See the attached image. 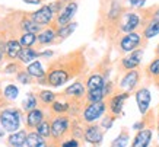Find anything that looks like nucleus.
Instances as JSON below:
<instances>
[{"mask_svg":"<svg viewBox=\"0 0 159 147\" xmlns=\"http://www.w3.org/2000/svg\"><path fill=\"white\" fill-rule=\"evenodd\" d=\"M83 50L85 47L50 61L47 67V86L57 89L70 82L73 77L83 74L86 70V58Z\"/></svg>","mask_w":159,"mask_h":147,"instance_id":"obj_1","label":"nucleus"},{"mask_svg":"<svg viewBox=\"0 0 159 147\" xmlns=\"http://www.w3.org/2000/svg\"><path fill=\"white\" fill-rule=\"evenodd\" d=\"M140 31L142 32V13L140 9H130L127 7L125 12L123 13V16L118 20L117 25V33H118V38L124 33H130Z\"/></svg>","mask_w":159,"mask_h":147,"instance_id":"obj_2","label":"nucleus"},{"mask_svg":"<svg viewBox=\"0 0 159 147\" xmlns=\"http://www.w3.org/2000/svg\"><path fill=\"white\" fill-rule=\"evenodd\" d=\"M148 39L143 38V35L140 31H136V32H130V33H124L121 35L120 38L117 39V50L121 54H129V52L134 51L137 48H145Z\"/></svg>","mask_w":159,"mask_h":147,"instance_id":"obj_3","label":"nucleus"},{"mask_svg":"<svg viewBox=\"0 0 159 147\" xmlns=\"http://www.w3.org/2000/svg\"><path fill=\"white\" fill-rule=\"evenodd\" d=\"M22 124V112L18 108L6 106L0 111V125L6 133H16L19 131Z\"/></svg>","mask_w":159,"mask_h":147,"instance_id":"obj_4","label":"nucleus"},{"mask_svg":"<svg viewBox=\"0 0 159 147\" xmlns=\"http://www.w3.org/2000/svg\"><path fill=\"white\" fill-rule=\"evenodd\" d=\"M72 119L69 115H54L51 118V140L58 143L70 131Z\"/></svg>","mask_w":159,"mask_h":147,"instance_id":"obj_5","label":"nucleus"},{"mask_svg":"<svg viewBox=\"0 0 159 147\" xmlns=\"http://www.w3.org/2000/svg\"><path fill=\"white\" fill-rule=\"evenodd\" d=\"M107 112V102H95V104H85L82 109V121L85 124H95Z\"/></svg>","mask_w":159,"mask_h":147,"instance_id":"obj_6","label":"nucleus"},{"mask_svg":"<svg viewBox=\"0 0 159 147\" xmlns=\"http://www.w3.org/2000/svg\"><path fill=\"white\" fill-rule=\"evenodd\" d=\"M130 96L129 92H123V90L117 89L112 95L108 98V102H107V111L108 114L112 115V117H120L121 112H123V106H124L127 98Z\"/></svg>","mask_w":159,"mask_h":147,"instance_id":"obj_7","label":"nucleus"},{"mask_svg":"<svg viewBox=\"0 0 159 147\" xmlns=\"http://www.w3.org/2000/svg\"><path fill=\"white\" fill-rule=\"evenodd\" d=\"M28 13H29V16H31V19H34L37 24L44 26V28L54 25L56 16H57V15L53 12V9H51L50 5H43L39 9L35 10V12H28Z\"/></svg>","mask_w":159,"mask_h":147,"instance_id":"obj_8","label":"nucleus"},{"mask_svg":"<svg viewBox=\"0 0 159 147\" xmlns=\"http://www.w3.org/2000/svg\"><path fill=\"white\" fill-rule=\"evenodd\" d=\"M143 54H145V50H143V48H137L134 51L125 54L124 57L120 60L118 70L125 73V71H129V70L139 69L140 64H142V60H143Z\"/></svg>","mask_w":159,"mask_h":147,"instance_id":"obj_9","label":"nucleus"},{"mask_svg":"<svg viewBox=\"0 0 159 147\" xmlns=\"http://www.w3.org/2000/svg\"><path fill=\"white\" fill-rule=\"evenodd\" d=\"M140 77H142V73H140L139 69H134V70H129L123 73V77L118 82V89L123 90V92H136L137 90V86L140 83Z\"/></svg>","mask_w":159,"mask_h":147,"instance_id":"obj_10","label":"nucleus"},{"mask_svg":"<svg viewBox=\"0 0 159 147\" xmlns=\"http://www.w3.org/2000/svg\"><path fill=\"white\" fill-rule=\"evenodd\" d=\"M77 9H79L77 2H69V3H66V5L63 6V9L58 12V15L56 16L54 25L58 28V26H63V25H67L70 22H73V18L77 13Z\"/></svg>","mask_w":159,"mask_h":147,"instance_id":"obj_11","label":"nucleus"},{"mask_svg":"<svg viewBox=\"0 0 159 147\" xmlns=\"http://www.w3.org/2000/svg\"><path fill=\"white\" fill-rule=\"evenodd\" d=\"M16 28H18L19 33L29 32V33H37V35H38L44 29V26L38 25L34 19H31V16H29L28 12H26V13H25V12H20V18H19V22H18V26H16Z\"/></svg>","mask_w":159,"mask_h":147,"instance_id":"obj_12","label":"nucleus"},{"mask_svg":"<svg viewBox=\"0 0 159 147\" xmlns=\"http://www.w3.org/2000/svg\"><path fill=\"white\" fill-rule=\"evenodd\" d=\"M53 44H58L57 39V26L51 25L44 28L41 32L37 35V47H47V45H53Z\"/></svg>","mask_w":159,"mask_h":147,"instance_id":"obj_13","label":"nucleus"},{"mask_svg":"<svg viewBox=\"0 0 159 147\" xmlns=\"http://www.w3.org/2000/svg\"><path fill=\"white\" fill-rule=\"evenodd\" d=\"M61 95L66 96V98H70V99H85V96H86V83L82 79H77L63 90Z\"/></svg>","mask_w":159,"mask_h":147,"instance_id":"obj_14","label":"nucleus"},{"mask_svg":"<svg viewBox=\"0 0 159 147\" xmlns=\"http://www.w3.org/2000/svg\"><path fill=\"white\" fill-rule=\"evenodd\" d=\"M83 140L89 144H101L104 140V131H102L101 125L97 124H86V127L83 130Z\"/></svg>","mask_w":159,"mask_h":147,"instance_id":"obj_15","label":"nucleus"},{"mask_svg":"<svg viewBox=\"0 0 159 147\" xmlns=\"http://www.w3.org/2000/svg\"><path fill=\"white\" fill-rule=\"evenodd\" d=\"M25 69H26V71H28L31 76L34 77L37 83L47 86V70L44 69L43 63L39 61V60H35V61L29 63L28 66H25Z\"/></svg>","mask_w":159,"mask_h":147,"instance_id":"obj_16","label":"nucleus"},{"mask_svg":"<svg viewBox=\"0 0 159 147\" xmlns=\"http://www.w3.org/2000/svg\"><path fill=\"white\" fill-rule=\"evenodd\" d=\"M22 45H20L18 37H9L6 39V45H5V58L6 61H15L18 60L20 51H22Z\"/></svg>","mask_w":159,"mask_h":147,"instance_id":"obj_17","label":"nucleus"},{"mask_svg":"<svg viewBox=\"0 0 159 147\" xmlns=\"http://www.w3.org/2000/svg\"><path fill=\"white\" fill-rule=\"evenodd\" d=\"M134 98H136V102H137V106H139L140 114L146 115L149 112L150 99H152L150 90L148 89V87H139V89L134 92Z\"/></svg>","mask_w":159,"mask_h":147,"instance_id":"obj_18","label":"nucleus"},{"mask_svg":"<svg viewBox=\"0 0 159 147\" xmlns=\"http://www.w3.org/2000/svg\"><path fill=\"white\" fill-rule=\"evenodd\" d=\"M45 119V114H44L43 108H35L32 111L26 112V118H25V127L28 131H35L37 127Z\"/></svg>","mask_w":159,"mask_h":147,"instance_id":"obj_19","label":"nucleus"},{"mask_svg":"<svg viewBox=\"0 0 159 147\" xmlns=\"http://www.w3.org/2000/svg\"><path fill=\"white\" fill-rule=\"evenodd\" d=\"M50 112L53 115H67L70 112V99L63 95H58L54 104L50 106Z\"/></svg>","mask_w":159,"mask_h":147,"instance_id":"obj_20","label":"nucleus"},{"mask_svg":"<svg viewBox=\"0 0 159 147\" xmlns=\"http://www.w3.org/2000/svg\"><path fill=\"white\" fill-rule=\"evenodd\" d=\"M152 136H153V130L152 128H143L136 133L133 143L130 147H149L152 141Z\"/></svg>","mask_w":159,"mask_h":147,"instance_id":"obj_21","label":"nucleus"},{"mask_svg":"<svg viewBox=\"0 0 159 147\" xmlns=\"http://www.w3.org/2000/svg\"><path fill=\"white\" fill-rule=\"evenodd\" d=\"M37 96H38V105L43 109L50 108V106L54 104V100L58 98L57 93H56V92H53V90H50V89H41V90H38Z\"/></svg>","mask_w":159,"mask_h":147,"instance_id":"obj_22","label":"nucleus"},{"mask_svg":"<svg viewBox=\"0 0 159 147\" xmlns=\"http://www.w3.org/2000/svg\"><path fill=\"white\" fill-rule=\"evenodd\" d=\"M105 82H107V79H105V74H104V73H101V71H93V73H91V74L86 77V80H85V83H86V90L104 87Z\"/></svg>","mask_w":159,"mask_h":147,"instance_id":"obj_23","label":"nucleus"},{"mask_svg":"<svg viewBox=\"0 0 159 147\" xmlns=\"http://www.w3.org/2000/svg\"><path fill=\"white\" fill-rule=\"evenodd\" d=\"M28 130H19L16 133H10V136L7 137V144L9 147H19V146H25L26 143V137H28Z\"/></svg>","mask_w":159,"mask_h":147,"instance_id":"obj_24","label":"nucleus"},{"mask_svg":"<svg viewBox=\"0 0 159 147\" xmlns=\"http://www.w3.org/2000/svg\"><path fill=\"white\" fill-rule=\"evenodd\" d=\"M39 58V51L37 48H22L19 57H18V61L22 63L24 66H28L29 63L35 61Z\"/></svg>","mask_w":159,"mask_h":147,"instance_id":"obj_25","label":"nucleus"},{"mask_svg":"<svg viewBox=\"0 0 159 147\" xmlns=\"http://www.w3.org/2000/svg\"><path fill=\"white\" fill-rule=\"evenodd\" d=\"M142 35L145 39H152L156 35H159V19H150L142 28Z\"/></svg>","mask_w":159,"mask_h":147,"instance_id":"obj_26","label":"nucleus"},{"mask_svg":"<svg viewBox=\"0 0 159 147\" xmlns=\"http://www.w3.org/2000/svg\"><path fill=\"white\" fill-rule=\"evenodd\" d=\"M77 28V22H70V24L67 25H63V26H58L57 28V39L58 42H61V41H64V39H67L70 35H72L75 31H76Z\"/></svg>","mask_w":159,"mask_h":147,"instance_id":"obj_27","label":"nucleus"},{"mask_svg":"<svg viewBox=\"0 0 159 147\" xmlns=\"http://www.w3.org/2000/svg\"><path fill=\"white\" fill-rule=\"evenodd\" d=\"M26 147H48L47 146V141L45 138L41 137L37 131H29L28 137H26V143H25Z\"/></svg>","mask_w":159,"mask_h":147,"instance_id":"obj_28","label":"nucleus"},{"mask_svg":"<svg viewBox=\"0 0 159 147\" xmlns=\"http://www.w3.org/2000/svg\"><path fill=\"white\" fill-rule=\"evenodd\" d=\"M145 74L150 80H158L159 79V57H155L152 61L145 67Z\"/></svg>","mask_w":159,"mask_h":147,"instance_id":"obj_29","label":"nucleus"},{"mask_svg":"<svg viewBox=\"0 0 159 147\" xmlns=\"http://www.w3.org/2000/svg\"><path fill=\"white\" fill-rule=\"evenodd\" d=\"M85 100H86V104H95V102H102V100H105L104 87L86 90V96H85Z\"/></svg>","mask_w":159,"mask_h":147,"instance_id":"obj_30","label":"nucleus"},{"mask_svg":"<svg viewBox=\"0 0 159 147\" xmlns=\"http://www.w3.org/2000/svg\"><path fill=\"white\" fill-rule=\"evenodd\" d=\"M18 39L24 48H34L37 45V33L22 32L18 35Z\"/></svg>","mask_w":159,"mask_h":147,"instance_id":"obj_31","label":"nucleus"},{"mask_svg":"<svg viewBox=\"0 0 159 147\" xmlns=\"http://www.w3.org/2000/svg\"><path fill=\"white\" fill-rule=\"evenodd\" d=\"M35 108H38V96L34 92H29L26 93V98L22 100V109L25 112H29Z\"/></svg>","mask_w":159,"mask_h":147,"instance_id":"obj_32","label":"nucleus"},{"mask_svg":"<svg viewBox=\"0 0 159 147\" xmlns=\"http://www.w3.org/2000/svg\"><path fill=\"white\" fill-rule=\"evenodd\" d=\"M2 95H3V98L10 104V102H13V100L19 96V87L16 85H13V83H9V85H6L5 87H3Z\"/></svg>","mask_w":159,"mask_h":147,"instance_id":"obj_33","label":"nucleus"},{"mask_svg":"<svg viewBox=\"0 0 159 147\" xmlns=\"http://www.w3.org/2000/svg\"><path fill=\"white\" fill-rule=\"evenodd\" d=\"M35 131H37L41 137L45 138V140H47V138H51V121H48V119H44L43 122L37 127V130H35Z\"/></svg>","mask_w":159,"mask_h":147,"instance_id":"obj_34","label":"nucleus"},{"mask_svg":"<svg viewBox=\"0 0 159 147\" xmlns=\"http://www.w3.org/2000/svg\"><path fill=\"white\" fill-rule=\"evenodd\" d=\"M25 69V66L22 64V63H19V61H7V64L5 66V69H3V71H5V74H18L20 70H24Z\"/></svg>","mask_w":159,"mask_h":147,"instance_id":"obj_35","label":"nucleus"},{"mask_svg":"<svg viewBox=\"0 0 159 147\" xmlns=\"http://www.w3.org/2000/svg\"><path fill=\"white\" fill-rule=\"evenodd\" d=\"M15 77H16V80L19 82L20 85H26V86H28V85H32V83L35 82V79L31 76V74H29L28 71H26V69L20 70Z\"/></svg>","mask_w":159,"mask_h":147,"instance_id":"obj_36","label":"nucleus"},{"mask_svg":"<svg viewBox=\"0 0 159 147\" xmlns=\"http://www.w3.org/2000/svg\"><path fill=\"white\" fill-rule=\"evenodd\" d=\"M127 144H129V133L123 131V133H121L120 136L114 140V141L111 143L110 147H125Z\"/></svg>","mask_w":159,"mask_h":147,"instance_id":"obj_37","label":"nucleus"},{"mask_svg":"<svg viewBox=\"0 0 159 147\" xmlns=\"http://www.w3.org/2000/svg\"><path fill=\"white\" fill-rule=\"evenodd\" d=\"M114 119H116V117H112L110 114L107 115V117H104V119L101 121V128L102 130H110L112 122H114Z\"/></svg>","mask_w":159,"mask_h":147,"instance_id":"obj_38","label":"nucleus"},{"mask_svg":"<svg viewBox=\"0 0 159 147\" xmlns=\"http://www.w3.org/2000/svg\"><path fill=\"white\" fill-rule=\"evenodd\" d=\"M130 9H143L146 5V0H127Z\"/></svg>","mask_w":159,"mask_h":147,"instance_id":"obj_39","label":"nucleus"},{"mask_svg":"<svg viewBox=\"0 0 159 147\" xmlns=\"http://www.w3.org/2000/svg\"><path fill=\"white\" fill-rule=\"evenodd\" d=\"M60 147H80V143H79V140L77 138H67V140H64V141H61V146Z\"/></svg>","mask_w":159,"mask_h":147,"instance_id":"obj_40","label":"nucleus"},{"mask_svg":"<svg viewBox=\"0 0 159 147\" xmlns=\"http://www.w3.org/2000/svg\"><path fill=\"white\" fill-rule=\"evenodd\" d=\"M5 45H6V41H0V63L6 60L5 58Z\"/></svg>","mask_w":159,"mask_h":147,"instance_id":"obj_41","label":"nucleus"},{"mask_svg":"<svg viewBox=\"0 0 159 147\" xmlns=\"http://www.w3.org/2000/svg\"><path fill=\"white\" fill-rule=\"evenodd\" d=\"M56 52L51 51V50H47V51H39V58L41 57H45V58H48V57H53Z\"/></svg>","mask_w":159,"mask_h":147,"instance_id":"obj_42","label":"nucleus"},{"mask_svg":"<svg viewBox=\"0 0 159 147\" xmlns=\"http://www.w3.org/2000/svg\"><path fill=\"white\" fill-rule=\"evenodd\" d=\"M26 5H43V0H22Z\"/></svg>","mask_w":159,"mask_h":147,"instance_id":"obj_43","label":"nucleus"},{"mask_svg":"<svg viewBox=\"0 0 159 147\" xmlns=\"http://www.w3.org/2000/svg\"><path fill=\"white\" fill-rule=\"evenodd\" d=\"M155 54H156V57H159V44H158V47H156V50H155Z\"/></svg>","mask_w":159,"mask_h":147,"instance_id":"obj_44","label":"nucleus"},{"mask_svg":"<svg viewBox=\"0 0 159 147\" xmlns=\"http://www.w3.org/2000/svg\"><path fill=\"white\" fill-rule=\"evenodd\" d=\"M63 3H69V2H76V0H61Z\"/></svg>","mask_w":159,"mask_h":147,"instance_id":"obj_45","label":"nucleus"},{"mask_svg":"<svg viewBox=\"0 0 159 147\" xmlns=\"http://www.w3.org/2000/svg\"><path fill=\"white\" fill-rule=\"evenodd\" d=\"M155 85H156V86L159 87V79H158V80H155Z\"/></svg>","mask_w":159,"mask_h":147,"instance_id":"obj_46","label":"nucleus"},{"mask_svg":"<svg viewBox=\"0 0 159 147\" xmlns=\"http://www.w3.org/2000/svg\"><path fill=\"white\" fill-rule=\"evenodd\" d=\"M43 2H53V0H43Z\"/></svg>","mask_w":159,"mask_h":147,"instance_id":"obj_47","label":"nucleus"},{"mask_svg":"<svg viewBox=\"0 0 159 147\" xmlns=\"http://www.w3.org/2000/svg\"><path fill=\"white\" fill-rule=\"evenodd\" d=\"M158 130H159V118H158Z\"/></svg>","mask_w":159,"mask_h":147,"instance_id":"obj_48","label":"nucleus"},{"mask_svg":"<svg viewBox=\"0 0 159 147\" xmlns=\"http://www.w3.org/2000/svg\"><path fill=\"white\" fill-rule=\"evenodd\" d=\"M19 147H25V146H19Z\"/></svg>","mask_w":159,"mask_h":147,"instance_id":"obj_49","label":"nucleus"},{"mask_svg":"<svg viewBox=\"0 0 159 147\" xmlns=\"http://www.w3.org/2000/svg\"><path fill=\"white\" fill-rule=\"evenodd\" d=\"M0 85H2V82H0Z\"/></svg>","mask_w":159,"mask_h":147,"instance_id":"obj_50","label":"nucleus"}]
</instances>
